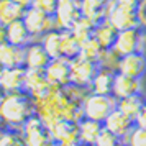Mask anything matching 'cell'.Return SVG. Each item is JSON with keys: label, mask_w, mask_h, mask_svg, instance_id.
<instances>
[{"label": "cell", "mask_w": 146, "mask_h": 146, "mask_svg": "<svg viewBox=\"0 0 146 146\" xmlns=\"http://www.w3.org/2000/svg\"><path fill=\"white\" fill-rule=\"evenodd\" d=\"M35 115H36V102L25 90L5 94L0 100V120L7 128L21 130L23 125Z\"/></svg>", "instance_id": "obj_1"}, {"label": "cell", "mask_w": 146, "mask_h": 146, "mask_svg": "<svg viewBox=\"0 0 146 146\" xmlns=\"http://www.w3.org/2000/svg\"><path fill=\"white\" fill-rule=\"evenodd\" d=\"M117 104H118V100L113 95H99V94L89 92L86 95V99L82 100L80 108H82L84 118L104 123L107 117L117 108Z\"/></svg>", "instance_id": "obj_2"}, {"label": "cell", "mask_w": 146, "mask_h": 146, "mask_svg": "<svg viewBox=\"0 0 146 146\" xmlns=\"http://www.w3.org/2000/svg\"><path fill=\"white\" fill-rule=\"evenodd\" d=\"M99 62L89 61L82 56H77L76 59L71 61V84L77 86L80 89L90 90L94 77L99 72Z\"/></svg>", "instance_id": "obj_3"}, {"label": "cell", "mask_w": 146, "mask_h": 146, "mask_svg": "<svg viewBox=\"0 0 146 146\" xmlns=\"http://www.w3.org/2000/svg\"><path fill=\"white\" fill-rule=\"evenodd\" d=\"M23 23H25V27L30 31L33 40H40L44 33L51 31V30H58L54 15H46L33 7L28 8L27 12H25Z\"/></svg>", "instance_id": "obj_4"}, {"label": "cell", "mask_w": 146, "mask_h": 146, "mask_svg": "<svg viewBox=\"0 0 146 146\" xmlns=\"http://www.w3.org/2000/svg\"><path fill=\"white\" fill-rule=\"evenodd\" d=\"M143 35H145V31L141 28H130V30L118 31L112 51L118 58L128 56V54L136 53V51L145 53V49H143Z\"/></svg>", "instance_id": "obj_5"}, {"label": "cell", "mask_w": 146, "mask_h": 146, "mask_svg": "<svg viewBox=\"0 0 146 146\" xmlns=\"http://www.w3.org/2000/svg\"><path fill=\"white\" fill-rule=\"evenodd\" d=\"M25 146H51L54 143L48 126L40 120L38 115H35L28 120L21 128Z\"/></svg>", "instance_id": "obj_6"}, {"label": "cell", "mask_w": 146, "mask_h": 146, "mask_svg": "<svg viewBox=\"0 0 146 146\" xmlns=\"http://www.w3.org/2000/svg\"><path fill=\"white\" fill-rule=\"evenodd\" d=\"M105 20L110 21L113 27L117 28V31H123V30H130V28H139L136 8L120 5L113 0L110 2V5L107 8Z\"/></svg>", "instance_id": "obj_7"}, {"label": "cell", "mask_w": 146, "mask_h": 146, "mask_svg": "<svg viewBox=\"0 0 146 146\" xmlns=\"http://www.w3.org/2000/svg\"><path fill=\"white\" fill-rule=\"evenodd\" d=\"M80 17H82L80 0H58L56 12H54L58 30H71Z\"/></svg>", "instance_id": "obj_8"}, {"label": "cell", "mask_w": 146, "mask_h": 146, "mask_svg": "<svg viewBox=\"0 0 146 146\" xmlns=\"http://www.w3.org/2000/svg\"><path fill=\"white\" fill-rule=\"evenodd\" d=\"M44 74H46L48 82L53 87L64 89L71 84V61L66 58L51 59L44 69Z\"/></svg>", "instance_id": "obj_9"}, {"label": "cell", "mask_w": 146, "mask_h": 146, "mask_svg": "<svg viewBox=\"0 0 146 146\" xmlns=\"http://www.w3.org/2000/svg\"><path fill=\"white\" fill-rule=\"evenodd\" d=\"M54 87L48 82L44 71L40 69H27L25 74V92L30 94L35 100L46 97Z\"/></svg>", "instance_id": "obj_10"}, {"label": "cell", "mask_w": 146, "mask_h": 146, "mask_svg": "<svg viewBox=\"0 0 146 146\" xmlns=\"http://www.w3.org/2000/svg\"><path fill=\"white\" fill-rule=\"evenodd\" d=\"M117 72L141 80L146 74V54L143 51H136V53L120 58Z\"/></svg>", "instance_id": "obj_11"}, {"label": "cell", "mask_w": 146, "mask_h": 146, "mask_svg": "<svg viewBox=\"0 0 146 146\" xmlns=\"http://www.w3.org/2000/svg\"><path fill=\"white\" fill-rule=\"evenodd\" d=\"M135 126H136L135 125V120L126 117L125 113H121L118 108H115L107 117L105 121H104V128H105L107 131H110L112 135H115V136H118L121 139H125L131 133V130Z\"/></svg>", "instance_id": "obj_12"}, {"label": "cell", "mask_w": 146, "mask_h": 146, "mask_svg": "<svg viewBox=\"0 0 146 146\" xmlns=\"http://www.w3.org/2000/svg\"><path fill=\"white\" fill-rule=\"evenodd\" d=\"M25 74H27V67L2 69V72H0V90L3 94L23 92L25 90Z\"/></svg>", "instance_id": "obj_13"}, {"label": "cell", "mask_w": 146, "mask_h": 146, "mask_svg": "<svg viewBox=\"0 0 146 146\" xmlns=\"http://www.w3.org/2000/svg\"><path fill=\"white\" fill-rule=\"evenodd\" d=\"M136 94H143L141 92V80L123 76L120 72H115V80H113V90L112 95L117 100L126 99V97H131Z\"/></svg>", "instance_id": "obj_14"}, {"label": "cell", "mask_w": 146, "mask_h": 146, "mask_svg": "<svg viewBox=\"0 0 146 146\" xmlns=\"http://www.w3.org/2000/svg\"><path fill=\"white\" fill-rule=\"evenodd\" d=\"M51 58L48 56L44 48L41 46L38 40L31 41L27 48H25V67L27 69H40L44 71L46 66L49 64Z\"/></svg>", "instance_id": "obj_15"}, {"label": "cell", "mask_w": 146, "mask_h": 146, "mask_svg": "<svg viewBox=\"0 0 146 146\" xmlns=\"http://www.w3.org/2000/svg\"><path fill=\"white\" fill-rule=\"evenodd\" d=\"M0 67L2 69H15L25 67V48L13 46L5 43L0 46Z\"/></svg>", "instance_id": "obj_16"}, {"label": "cell", "mask_w": 146, "mask_h": 146, "mask_svg": "<svg viewBox=\"0 0 146 146\" xmlns=\"http://www.w3.org/2000/svg\"><path fill=\"white\" fill-rule=\"evenodd\" d=\"M51 133V138L54 143H69V141H76L79 139V131H77V123L76 121H69V120H59L56 121L51 128H48Z\"/></svg>", "instance_id": "obj_17"}, {"label": "cell", "mask_w": 146, "mask_h": 146, "mask_svg": "<svg viewBox=\"0 0 146 146\" xmlns=\"http://www.w3.org/2000/svg\"><path fill=\"white\" fill-rule=\"evenodd\" d=\"M77 131H79V141L82 143V146H95L99 136L104 131V123L89 118H80L77 121Z\"/></svg>", "instance_id": "obj_18"}, {"label": "cell", "mask_w": 146, "mask_h": 146, "mask_svg": "<svg viewBox=\"0 0 146 146\" xmlns=\"http://www.w3.org/2000/svg\"><path fill=\"white\" fill-rule=\"evenodd\" d=\"M112 0H80V12L82 17L92 20L95 25L99 21L105 20L107 8Z\"/></svg>", "instance_id": "obj_19"}, {"label": "cell", "mask_w": 146, "mask_h": 146, "mask_svg": "<svg viewBox=\"0 0 146 146\" xmlns=\"http://www.w3.org/2000/svg\"><path fill=\"white\" fill-rule=\"evenodd\" d=\"M117 35H118L117 28L113 27L108 20L99 21L95 25V28H94V38L102 46L104 51H108V49L113 48V43L117 40Z\"/></svg>", "instance_id": "obj_20"}, {"label": "cell", "mask_w": 146, "mask_h": 146, "mask_svg": "<svg viewBox=\"0 0 146 146\" xmlns=\"http://www.w3.org/2000/svg\"><path fill=\"white\" fill-rule=\"evenodd\" d=\"M7 43L13 44V46H18V48H27L31 41H35L31 38L30 31L27 30L23 20H18V21H13L7 25Z\"/></svg>", "instance_id": "obj_21"}, {"label": "cell", "mask_w": 146, "mask_h": 146, "mask_svg": "<svg viewBox=\"0 0 146 146\" xmlns=\"http://www.w3.org/2000/svg\"><path fill=\"white\" fill-rule=\"evenodd\" d=\"M113 80H115V72L110 69H104L100 67L97 76L94 77L92 86H90V92L99 94V95H112L113 90Z\"/></svg>", "instance_id": "obj_22"}, {"label": "cell", "mask_w": 146, "mask_h": 146, "mask_svg": "<svg viewBox=\"0 0 146 146\" xmlns=\"http://www.w3.org/2000/svg\"><path fill=\"white\" fill-rule=\"evenodd\" d=\"M25 12L27 10L18 5L15 0H0V23L5 27L13 21L23 20Z\"/></svg>", "instance_id": "obj_23"}, {"label": "cell", "mask_w": 146, "mask_h": 146, "mask_svg": "<svg viewBox=\"0 0 146 146\" xmlns=\"http://www.w3.org/2000/svg\"><path fill=\"white\" fill-rule=\"evenodd\" d=\"M38 41L41 43V46L44 48V51L51 59L62 58V54H61V30H51L43 35Z\"/></svg>", "instance_id": "obj_24"}, {"label": "cell", "mask_w": 146, "mask_h": 146, "mask_svg": "<svg viewBox=\"0 0 146 146\" xmlns=\"http://www.w3.org/2000/svg\"><path fill=\"white\" fill-rule=\"evenodd\" d=\"M61 54L69 61L76 59L80 54V43L76 40L71 30H61Z\"/></svg>", "instance_id": "obj_25"}, {"label": "cell", "mask_w": 146, "mask_h": 146, "mask_svg": "<svg viewBox=\"0 0 146 146\" xmlns=\"http://www.w3.org/2000/svg\"><path fill=\"white\" fill-rule=\"evenodd\" d=\"M145 95L143 94H136V95H131V97H126V99L118 100L117 104V108H118L121 113H125L126 117H130L131 120H136L139 110L145 105Z\"/></svg>", "instance_id": "obj_26"}, {"label": "cell", "mask_w": 146, "mask_h": 146, "mask_svg": "<svg viewBox=\"0 0 146 146\" xmlns=\"http://www.w3.org/2000/svg\"><path fill=\"white\" fill-rule=\"evenodd\" d=\"M94 28H95V23L92 20H89L86 17H80L79 20L74 23L71 31H72V35L76 36V40L79 43H84V41H87L89 38L94 36Z\"/></svg>", "instance_id": "obj_27"}, {"label": "cell", "mask_w": 146, "mask_h": 146, "mask_svg": "<svg viewBox=\"0 0 146 146\" xmlns=\"http://www.w3.org/2000/svg\"><path fill=\"white\" fill-rule=\"evenodd\" d=\"M102 53H104V49H102V46L95 41L94 36H92V38H89L87 41H84V43H80V54H79V56L86 58V59L99 62Z\"/></svg>", "instance_id": "obj_28"}, {"label": "cell", "mask_w": 146, "mask_h": 146, "mask_svg": "<svg viewBox=\"0 0 146 146\" xmlns=\"http://www.w3.org/2000/svg\"><path fill=\"white\" fill-rule=\"evenodd\" d=\"M0 146H25L21 130L5 128L0 135Z\"/></svg>", "instance_id": "obj_29"}, {"label": "cell", "mask_w": 146, "mask_h": 146, "mask_svg": "<svg viewBox=\"0 0 146 146\" xmlns=\"http://www.w3.org/2000/svg\"><path fill=\"white\" fill-rule=\"evenodd\" d=\"M125 146H146V130L135 126L131 133L123 139Z\"/></svg>", "instance_id": "obj_30"}, {"label": "cell", "mask_w": 146, "mask_h": 146, "mask_svg": "<svg viewBox=\"0 0 146 146\" xmlns=\"http://www.w3.org/2000/svg\"><path fill=\"white\" fill-rule=\"evenodd\" d=\"M118 61H120L118 56L113 53L112 49H108V51H104V53H102V56H100V59H99V66L104 67V69H110L113 72H117V69H118Z\"/></svg>", "instance_id": "obj_31"}, {"label": "cell", "mask_w": 146, "mask_h": 146, "mask_svg": "<svg viewBox=\"0 0 146 146\" xmlns=\"http://www.w3.org/2000/svg\"><path fill=\"white\" fill-rule=\"evenodd\" d=\"M95 146H125V143H123L121 138L112 135L110 131H107L105 128H104V131H102V135L99 136Z\"/></svg>", "instance_id": "obj_32"}, {"label": "cell", "mask_w": 146, "mask_h": 146, "mask_svg": "<svg viewBox=\"0 0 146 146\" xmlns=\"http://www.w3.org/2000/svg\"><path fill=\"white\" fill-rule=\"evenodd\" d=\"M56 5H58V0H35L33 8H36V10H40L46 15H54Z\"/></svg>", "instance_id": "obj_33"}, {"label": "cell", "mask_w": 146, "mask_h": 146, "mask_svg": "<svg viewBox=\"0 0 146 146\" xmlns=\"http://www.w3.org/2000/svg\"><path fill=\"white\" fill-rule=\"evenodd\" d=\"M136 17H138V27L146 33V0H139L136 5Z\"/></svg>", "instance_id": "obj_34"}, {"label": "cell", "mask_w": 146, "mask_h": 146, "mask_svg": "<svg viewBox=\"0 0 146 146\" xmlns=\"http://www.w3.org/2000/svg\"><path fill=\"white\" fill-rule=\"evenodd\" d=\"M135 125L139 126V128H143V130H146V102H145V105H143V108L139 110L136 120H135Z\"/></svg>", "instance_id": "obj_35"}, {"label": "cell", "mask_w": 146, "mask_h": 146, "mask_svg": "<svg viewBox=\"0 0 146 146\" xmlns=\"http://www.w3.org/2000/svg\"><path fill=\"white\" fill-rule=\"evenodd\" d=\"M113 2H117L120 5H125V7H131V8H136L139 0H113Z\"/></svg>", "instance_id": "obj_36"}, {"label": "cell", "mask_w": 146, "mask_h": 146, "mask_svg": "<svg viewBox=\"0 0 146 146\" xmlns=\"http://www.w3.org/2000/svg\"><path fill=\"white\" fill-rule=\"evenodd\" d=\"M5 43H7V28H5V25L0 23V46Z\"/></svg>", "instance_id": "obj_37"}, {"label": "cell", "mask_w": 146, "mask_h": 146, "mask_svg": "<svg viewBox=\"0 0 146 146\" xmlns=\"http://www.w3.org/2000/svg\"><path fill=\"white\" fill-rule=\"evenodd\" d=\"M15 2H17L18 5H21L25 10L31 8V7H33V3H35V0H15Z\"/></svg>", "instance_id": "obj_38"}, {"label": "cell", "mask_w": 146, "mask_h": 146, "mask_svg": "<svg viewBox=\"0 0 146 146\" xmlns=\"http://www.w3.org/2000/svg\"><path fill=\"white\" fill-rule=\"evenodd\" d=\"M5 128H7V126L3 125V121H2V120H0V135H2V131H3V130H5Z\"/></svg>", "instance_id": "obj_39"}]
</instances>
